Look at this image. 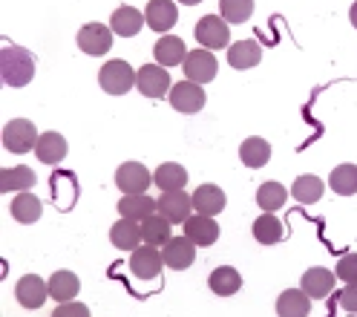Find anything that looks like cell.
Instances as JSON below:
<instances>
[{"instance_id": "22", "label": "cell", "mask_w": 357, "mask_h": 317, "mask_svg": "<svg viewBox=\"0 0 357 317\" xmlns=\"http://www.w3.org/2000/svg\"><path fill=\"white\" fill-rule=\"evenodd\" d=\"M35 182H38V176H35V170L26 168V165L3 168V170H0V191H3V193H12V191L24 193V191H29Z\"/></svg>"}, {"instance_id": "41", "label": "cell", "mask_w": 357, "mask_h": 317, "mask_svg": "<svg viewBox=\"0 0 357 317\" xmlns=\"http://www.w3.org/2000/svg\"><path fill=\"white\" fill-rule=\"evenodd\" d=\"M178 3H185V6H196V3H202V0H178Z\"/></svg>"}, {"instance_id": "39", "label": "cell", "mask_w": 357, "mask_h": 317, "mask_svg": "<svg viewBox=\"0 0 357 317\" xmlns=\"http://www.w3.org/2000/svg\"><path fill=\"white\" fill-rule=\"evenodd\" d=\"M337 300H340V306H343L346 311L357 314V283H346V288L337 294Z\"/></svg>"}, {"instance_id": "35", "label": "cell", "mask_w": 357, "mask_h": 317, "mask_svg": "<svg viewBox=\"0 0 357 317\" xmlns=\"http://www.w3.org/2000/svg\"><path fill=\"white\" fill-rule=\"evenodd\" d=\"M328 185H331L334 193H340V196H354L357 193V168L354 165L334 168L331 176H328Z\"/></svg>"}, {"instance_id": "38", "label": "cell", "mask_w": 357, "mask_h": 317, "mask_svg": "<svg viewBox=\"0 0 357 317\" xmlns=\"http://www.w3.org/2000/svg\"><path fill=\"white\" fill-rule=\"evenodd\" d=\"M52 317H89V309H86L84 303L70 300V303H61V306L52 311Z\"/></svg>"}, {"instance_id": "29", "label": "cell", "mask_w": 357, "mask_h": 317, "mask_svg": "<svg viewBox=\"0 0 357 317\" xmlns=\"http://www.w3.org/2000/svg\"><path fill=\"white\" fill-rule=\"evenodd\" d=\"M211 291L219 294V297H231V294H236L242 288V277H239V271L231 268V265H219L213 268V274H211Z\"/></svg>"}, {"instance_id": "12", "label": "cell", "mask_w": 357, "mask_h": 317, "mask_svg": "<svg viewBox=\"0 0 357 317\" xmlns=\"http://www.w3.org/2000/svg\"><path fill=\"white\" fill-rule=\"evenodd\" d=\"M47 294H50V283H43L38 274H24L15 286V297L24 309H40L47 303Z\"/></svg>"}, {"instance_id": "24", "label": "cell", "mask_w": 357, "mask_h": 317, "mask_svg": "<svg viewBox=\"0 0 357 317\" xmlns=\"http://www.w3.org/2000/svg\"><path fill=\"white\" fill-rule=\"evenodd\" d=\"M109 239H113L116 248H121V251H136V248L142 245V225L132 222V219H119L113 228H109Z\"/></svg>"}, {"instance_id": "7", "label": "cell", "mask_w": 357, "mask_h": 317, "mask_svg": "<svg viewBox=\"0 0 357 317\" xmlns=\"http://www.w3.org/2000/svg\"><path fill=\"white\" fill-rule=\"evenodd\" d=\"M116 185H119V191H124V196L127 193H144L153 185V173L142 162H124L116 170Z\"/></svg>"}, {"instance_id": "6", "label": "cell", "mask_w": 357, "mask_h": 317, "mask_svg": "<svg viewBox=\"0 0 357 317\" xmlns=\"http://www.w3.org/2000/svg\"><path fill=\"white\" fill-rule=\"evenodd\" d=\"M155 205H159V214L173 225H185L193 216V196H188L185 191H167L159 196Z\"/></svg>"}, {"instance_id": "33", "label": "cell", "mask_w": 357, "mask_h": 317, "mask_svg": "<svg viewBox=\"0 0 357 317\" xmlns=\"http://www.w3.org/2000/svg\"><path fill=\"white\" fill-rule=\"evenodd\" d=\"M288 199V191L280 185V182H262L259 191H257V205L265 211V214H274L285 205Z\"/></svg>"}, {"instance_id": "20", "label": "cell", "mask_w": 357, "mask_h": 317, "mask_svg": "<svg viewBox=\"0 0 357 317\" xmlns=\"http://www.w3.org/2000/svg\"><path fill=\"white\" fill-rule=\"evenodd\" d=\"M153 185L159 188L162 193H167V191H185V185H188V170H185L182 165H176V162H165V165L155 168Z\"/></svg>"}, {"instance_id": "9", "label": "cell", "mask_w": 357, "mask_h": 317, "mask_svg": "<svg viewBox=\"0 0 357 317\" xmlns=\"http://www.w3.org/2000/svg\"><path fill=\"white\" fill-rule=\"evenodd\" d=\"M216 58L211 50H193L185 58V78L193 84H208L216 78Z\"/></svg>"}, {"instance_id": "32", "label": "cell", "mask_w": 357, "mask_h": 317, "mask_svg": "<svg viewBox=\"0 0 357 317\" xmlns=\"http://www.w3.org/2000/svg\"><path fill=\"white\" fill-rule=\"evenodd\" d=\"M170 225H173V222H167L159 211H155L153 216H147V219L142 222V237H144V242H147V245H167V239H170Z\"/></svg>"}, {"instance_id": "40", "label": "cell", "mask_w": 357, "mask_h": 317, "mask_svg": "<svg viewBox=\"0 0 357 317\" xmlns=\"http://www.w3.org/2000/svg\"><path fill=\"white\" fill-rule=\"evenodd\" d=\"M349 17H351V27H354V29H357V3H354V6H351V12H349Z\"/></svg>"}, {"instance_id": "36", "label": "cell", "mask_w": 357, "mask_h": 317, "mask_svg": "<svg viewBox=\"0 0 357 317\" xmlns=\"http://www.w3.org/2000/svg\"><path fill=\"white\" fill-rule=\"evenodd\" d=\"M219 12L228 24H245L254 15V0H219Z\"/></svg>"}, {"instance_id": "31", "label": "cell", "mask_w": 357, "mask_h": 317, "mask_svg": "<svg viewBox=\"0 0 357 317\" xmlns=\"http://www.w3.org/2000/svg\"><path fill=\"white\" fill-rule=\"evenodd\" d=\"M323 191H326L323 179L311 176V173H305V176H297V179H294V185H291V193H294V199H297V202H303V205H314V202H320Z\"/></svg>"}, {"instance_id": "16", "label": "cell", "mask_w": 357, "mask_h": 317, "mask_svg": "<svg viewBox=\"0 0 357 317\" xmlns=\"http://www.w3.org/2000/svg\"><path fill=\"white\" fill-rule=\"evenodd\" d=\"M185 237L193 242V245H213L219 239V225L213 222V216H205V214H196L185 222Z\"/></svg>"}, {"instance_id": "2", "label": "cell", "mask_w": 357, "mask_h": 317, "mask_svg": "<svg viewBox=\"0 0 357 317\" xmlns=\"http://www.w3.org/2000/svg\"><path fill=\"white\" fill-rule=\"evenodd\" d=\"M98 84H101L104 93H109V96H124V93H130V89L136 87V73H132V66L127 61L113 58V61H107L101 66Z\"/></svg>"}, {"instance_id": "34", "label": "cell", "mask_w": 357, "mask_h": 317, "mask_svg": "<svg viewBox=\"0 0 357 317\" xmlns=\"http://www.w3.org/2000/svg\"><path fill=\"white\" fill-rule=\"evenodd\" d=\"M285 237V228L282 222L274 216V214H262L257 222H254V239L262 242V245H274Z\"/></svg>"}, {"instance_id": "4", "label": "cell", "mask_w": 357, "mask_h": 317, "mask_svg": "<svg viewBox=\"0 0 357 317\" xmlns=\"http://www.w3.org/2000/svg\"><path fill=\"white\" fill-rule=\"evenodd\" d=\"M136 87L144 98H162V96H170V73L167 66L162 64H144L142 70L136 73Z\"/></svg>"}, {"instance_id": "1", "label": "cell", "mask_w": 357, "mask_h": 317, "mask_svg": "<svg viewBox=\"0 0 357 317\" xmlns=\"http://www.w3.org/2000/svg\"><path fill=\"white\" fill-rule=\"evenodd\" d=\"M0 78L9 87H26L35 78V58L24 47L6 43L0 50Z\"/></svg>"}, {"instance_id": "15", "label": "cell", "mask_w": 357, "mask_h": 317, "mask_svg": "<svg viewBox=\"0 0 357 317\" xmlns=\"http://www.w3.org/2000/svg\"><path fill=\"white\" fill-rule=\"evenodd\" d=\"M144 24H147V20H144V12H139L136 6H119V9L113 12V17H109V29H113L119 38H132V35H139Z\"/></svg>"}, {"instance_id": "14", "label": "cell", "mask_w": 357, "mask_h": 317, "mask_svg": "<svg viewBox=\"0 0 357 317\" xmlns=\"http://www.w3.org/2000/svg\"><path fill=\"white\" fill-rule=\"evenodd\" d=\"M144 20L153 32H170L178 24V12L173 0H150L144 9Z\"/></svg>"}, {"instance_id": "5", "label": "cell", "mask_w": 357, "mask_h": 317, "mask_svg": "<svg viewBox=\"0 0 357 317\" xmlns=\"http://www.w3.org/2000/svg\"><path fill=\"white\" fill-rule=\"evenodd\" d=\"M196 40L202 43V50H225L228 40H231V29H228V20L219 17V15H205L199 17V24L193 29Z\"/></svg>"}, {"instance_id": "25", "label": "cell", "mask_w": 357, "mask_h": 317, "mask_svg": "<svg viewBox=\"0 0 357 317\" xmlns=\"http://www.w3.org/2000/svg\"><path fill=\"white\" fill-rule=\"evenodd\" d=\"M153 55H155V61H159L162 66H178V64H185L188 50H185V40H182V38L165 35V38L153 47Z\"/></svg>"}, {"instance_id": "30", "label": "cell", "mask_w": 357, "mask_h": 317, "mask_svg": "<svg viewBox=\"0 0 357 317\" xmlns=\"http://www.w3.org/2000/svg\"><path fill=\"white\" fill-rule=\"evenodd\" d=\"M40 214H43L40 199H38V196H32L29 191L17 193V196L12 199V216H15L17 222L32 225V222H38V219H40Z\"/></svg>"}, {"instance_id": "37", "label": "cell", "mask_w": 357, "mask_h": 317, "mask_svg": "<svg viewBox=\"0 0 357 317\" xmlns=\"http://www.w3.org/2000/svg\"><path fill=\"white\" fill-rule=\"evenodd\" d=\"M343 283H357V254H346L337 260V271H334Z\"/></svg>"}, {"instance_id": "26", "label": "cell", "mask_w": 357, "mask_h": 317, "mask_svg": "<svg viewBox=\"0 0 357 317\" xmlns=\"http://www.w3.org/2000/svg\"><path fill=\"white\" fill-rule=\"evenodd\" d=\"M78 291H81V280L73 271H55L50 277V297L58 303H70L73 297H78Z\"/></svg>"}, {"instance_id": "17", "label": "cell", "mask_w": 357, "mask_h": 317, "mask_svg": "<svg viewBox=\"0 0 357 317\" xmlns=\"http://www.w3.org/2000/svg\"><path fill=\"white\" fill-rule=\"evenodd\" d=\"M159 211L155 199H150L147 193H127L121 202H119V214L121 219H132V222H144L147 216H153Z\"/></svg>"}, {"instance_id": "11", "label": "cell", "mask_w": 357, "mask_h": 317, "mask_svg": "<svg viewBox=\"0 0 357 317\" xmlns=\"http://www.w3.org/2000/svg\"><path fill=\"white\" fill-rule=\"evenodd\" d=\"M170 104L178 112H199L205 107V89L202 84H193V81H178L170 89Z\"/></svg>"}, {"instance_id": "13", "label": "cell", "mask_w": 357, "mask_h": 317, "mask_svg": "<svg viewBox=\"0 0 357 317\" xmlns=\"http://www.w3.org/2000/svg\"><path fill=\"white\" fill-rule=\"evenodd\" d=\"M162 260L165 265H170L173 271H182V268H190L193 260H196V245L182 234V237H170L167 245L162 248Z\"/></svg>"}, {"instance_id": "10", "label": "cell", "mask_w": 357, "mask_h": 317, "mask_svg": "<svg viewBox=\"0 0 357 317\" xmlns=\"http://www.w3.org/2000/svg\"><path fill=\"white\" fill-rule=\"evenodd\" d=\"M78 47L86 55H107L113 47V29L104 24H86L78 32Z\"/></svg>"}, {"instance_id": "19", "label": "cell", "mask_w": 357, "mask_h": 317, "mask_svg": "<svg viewBox=\"0 0 357 317\" xmlns=\"http://www.w3.org/2000/svg\"><path fill=\"white\" fill-rule=\"evenodd\" d=\"M334 280H337V274L328 271V268H308L303 274V291L311 300H320V297H326V294H331Z\"/></svg>"}, {"instance_id": "27", "label": "cell", "mask_w": 357, "mask_h": 317, "mask_svg": "<svg viewBox=\"0 0 357 317\" xmlns=\"http://www.w3.org/2000/svg\"><path fill=\"white\" fill-rule=\"evenodd\" d=\"M262 61V47L257 40H239L228 50V64L234 70H251Z\"/></svg>"}, {"instance_id": "28", "label": "cell", "mask_w": 357, "mask_h": 317, "mask_svg": "<svg viewBox=\"0 0 357 317\" xmlns=\"http://www.w3.org/2000/svg\"><path fill=\"white\" fill-rule=\"evenodd\" d=\"M239 158L245 168H265L268 158H271V145H268L265 139H259V135H251V139H245L242 147H239Z\"/></svg>"}, {"instance_id": "21", "label": "cell", "mask_w": 357, "mask_h": 317, "mask_svg": "<svg viewBox=\"0 0 357 317\" xmlns=\"http://www.w3.org/2000/svg\"><path fill=\"white\" fill-rule=\"evenodd\" d=\"M311 297L303 288H288L277 297V314L280 317H308Z\"/></svg>"}, {"instance_id": "23", "label": "cell", "mask_w": 357, "mask_h": 317, "mask_svg": "<svg viewBox=\"0 0 357 317\" xmlns=\"http://www.w3.org/2000/svg\"><path fill=\"white\" fill-rule=\"evenodd\" d=\"M35 156L40 158L43 165H58L61 158L66 156V139L61 133H55V130L40 133V139L35 145Z\"/></svg>"}, {"instance_id": "18", "label": "cell", "mask_w": 357, "mask_h": 317, "mask_svg": "<svg viewBox=\"0 0 357 317\" xmlns=\"http://www.w3.org/2000/svg\"><path fill=\"white\" fill-rule=\"evenodd\" d=\"M225 191L216 188V185H202L193 191V211L196 214H205V216H216L225 211Z\"/></svg>"}, {"instance_id": "3", "label": "cell", "mask_w": 357, "mask_h": 317, "mask_svg": "<svg viewBox=\"0 0 357 317\" xmlns=\"http://www.w3.org/2000/svg\"><path fill=\"white\" fill-rule=\"evenodd\" d=\"M38 139H40V133L35 130V124L29 119H12L3 127V147L15 156H24V153L35 150Z\"/></svg>"}, {"instance_id": "8", "label": "cell", "mask_w": 357, "mask_h": 317, "mask_svg": "<svg viewBox=\"0 0 357 317\" xmlns=\"http://www.w3.org/2000/svg\"><path fill=\"white\" fill-rule=\"evenodd\" d=\"M162 251H155V245H139L136 251L130 254V271L136 274L139 280H153L162 274Z\"/></svg>"}]
</instances>
